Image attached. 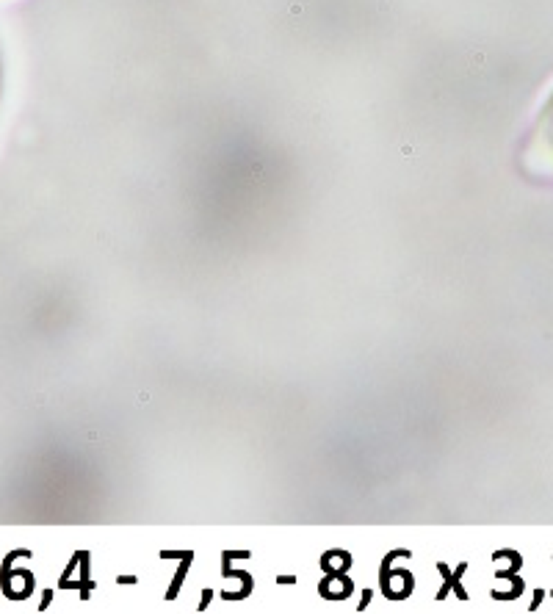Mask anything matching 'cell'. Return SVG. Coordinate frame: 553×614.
<instances>
[{
    "label": "cell",
    "mask_w": 553,
    "mask_h": 614,
    "mask_svg": "<svg viewBox=\"0 0 553 614\" xmlns=\"http://www.w3.org/2000/svg\"><path fill=\"white\" fill-rule=\"evenodd\" d=\"M531 153L553 172V92L542 103L537 122L531 127Z\"/></svg>",
    "instance_id": "obj_1"
}]
</instances>
